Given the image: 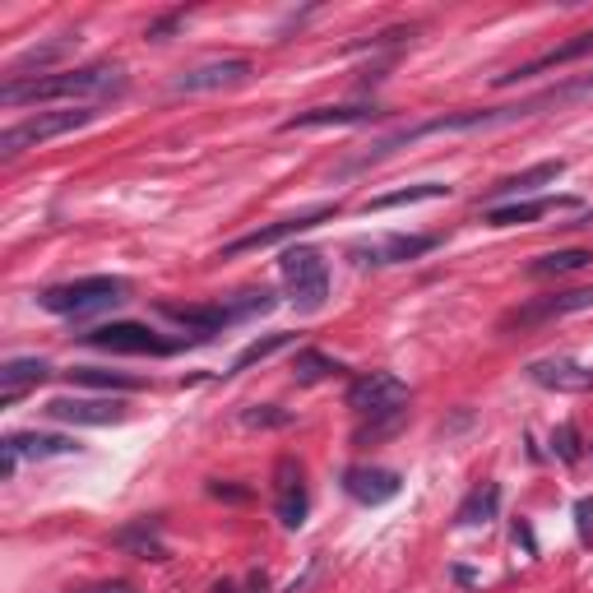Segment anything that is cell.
Returning <instances> with one entry per match:
<instances>
[{
	"label": "cell",
	"mask_w": 593,
	"mask_h": 593,
	"mask_svg": "<svg viewBox=\"0 0 593 593\" xmlns=\"http://www.w3.org/2000/svg\"><path fill=\"white\" fill-rule=\"evenodd\" d=\"M580 98H593V75L584 79H570V84H556V89L538 93V98H524V102H505V107H473V112H450V116H431L422 126H408L399 135L380 139L371 149L357 158L348 172L357 167H371L380 158H390L394 149H404V144H417V139H431V135H464V130H492V126H510V121H524V116H538L547 107H566V102H580Z\"/></svg>",
	"instance_id": "obj_1"
},
{
	"label": "cell",
	"mask_w": 593,
	"mask_h": 593,
	"mask_svg": "<svg viewBox=\"0 0 593 593\" xmlns=\"http://www.w3.org/2000/svg\"><path fill=\"white\" fill-rule=\"evenodd\" d=\"M126 84L116 65H84V70H56V75H38L24 84H5L0 102L5 107H24V102H89L107 98Z\"/></svg>",
	"instance_id": "obj_2"
},
{
	"label": "cell",
	"mask_w": 593,
	"mask_h": 593,
	"mask_svg": "<svg viewBox=\"0 0 593 593\" xmlns=\"http://www.w3.org/2000/svg\"><path fill=\"white\" fill-rule=\"evenodd\" d=\"M130 283L112 274H93V278H75V283H56L38 297L42 311L51 316H93V311H107V306L126 302Z\"/></svg>",
	"instance_id": "obj_3"
},
{
	"label": "cell",
	"mask_w": 593,
	"mask_h": 593,
	"mask_svg": "<svg viewBox=\"0 0 593 593\" xmlns=\"http://www.w3.org/2000/svg\"><path fill=\"white\" fill-rule=\"evenodd\" d=\"M98 121V107H70V112H38L28 116V121H19V126H10L5 135H0V158L10 163V158H19L24 149H38V144H47V139H61L70 135V130H84Z\"/></svg>",
	"instance_id": "obj_4"
},
{
	"label": "cell",
	"mask_w": 593,
	"mask_h": 593,
	"mask_svg": "<svg viewBox=\"0 0 593 593\" xmlns=\"http://www.w3.org/2000/svg\"><path fill=\"white\" fill-rule=\"evenodd\" d=\"M283 283H288L292 292V306L297 311H320L329 297V269L325 260H320V251H311V246H292V251H283Z\"/></svg>",
	"instance_id": "obj_5"
},
{
	"label": "cell",
	"mask_w": 593,
	"mask_h": 593,
	"mask_svg": "<svg viewBox=\"0 0 593 593\" xmlns=\"http://www.w3.org/2000/svg\"><path fill=\"white\" fill-rule=\"evenodd\" d=\"M89 348H102V353H121V357H167L177 353V343L163 339L158 329L135 325V320H116V325H98L84 334Z\"/></svg>",
	"instance_id": "obj_6"
},
{
	"label": "cell",
	"mask_w": 593,
	"mask_h": 593,
	"mask_svg": "<svg viewBox=\"0 0 593 593\" xmlns=\"http://www.w3.org/2000/svg\"><path fill=\"white\" fill-rule=\"evenodd\" d=\"M593 306V288H566V292H547V297H529L519 302L515 311L501 316V329H538L552 325L561 316H575V311H589Z\"/></svg>",
	"instance_id": "obj_7"
},
{
	"label": "cell",
	"mask_w": 593,
	"mask_h": 593,
	"mask_svg": "<svg viewBox=\"0 0 593 593\" xmlns=\"http://www.w3.org/2000/svg\"><path fill=\"white\" fill-rule=\"evenodd\" d=\"M408 404V385L394 371H366L348 385V408L362 417H390V413H404Z\"/></svg>",
	"instance_id": "obj_8"
},
{
	"label": "cell",
	"mask_w": 593,
	"mask_h": 593,
	"mask_svg": "<svg viewBox=\"0 0 593 593\" xmlns=\"http://www.w3.org/2000/svg\"><path fill=\"white\" fill-rule=\"evenodd\" d=\"M334 214H339V204H320V209H306V214H297V218H283V223H269V228H255V232H246V237L228 241V246H223V255L265 251V246H278V241L302 237V232L320 228V223H329V218H334Z\"/></svg>",
	"instance_id": "obj_9"
},
{
	"label": "cell",
	"mask_w": 593,
	"mask_h": 593,
	"mask_svg": "<svg viewBox=\"0 0 593 593\" xmlns=\"http://www.w3.org/2000/svg\"><path fill=\"white\" fill-rule=\"evenodd\" d=\"M251 79V61H241V56H218V61H200L181 70L172 79V93H214V89H237Z\"/></svg>",
	"instance_id": "obj_10"
},
{
	"label": "cell",
	"mask_w": 593,
	"mask_h": 593,
	"mask_svg": "<svg viewBox=\"0 0 593 593\" xmlns=\"http://www.w3.org/2000/svg\"><path fill=\"white\" fill-rule=\"evenodd\" d=\"M47 417L56 422H70V427H112L126 417V404L116 399H79V394H61L47 404Z\"/></svg>",
	"instance_id": "obj_11"
},
{
	"label": "cell",
	"mask_w": 593,
	"mask_h": 593,
	"mask_svg": "<svg viewBox=\"0 0 593 593\" xmlns=\"http://www.w3.org/2000/svg\"><path fill=\"white\" fill-rule=\"evenodd\" d=\"M274 505L283 529H302L306 524V482H302V464L297 459H278L274 468Z\"/></svg>",
	"instance_id": "obj_12"
},
{
	"label": "cell",
	"mask_w": 593,
	"mask_h": 593,
	"mask_svg": "<svg viewBox=\"0 0 593 593\" xmlns=\"http://www.w3.org/2000/svg\"><path fill=\"white\" fill-rule=\"evenodd\" d=\"M529 376H533V385L556 390V394H589L593 390V366L570 362V357H543V362L529 366Z\"/></svg>",
	"instance_id": "obj_13"
},
{
	"label": "cell",
	"mask_w": 593,
	"mask_h": 593,
	"mask_svg": "<svg viewBox=\"0 0 593 593\" xmlns=\"http://www.w3.org/2000/svg\"><path fill=\"white\" fill-rule=\"evenodd\" d=\"M584 56H593V28H589V33H575L570 42L543 51V56H533V61H524L519 70H510V75H496V84L505 89V84H519V79H538V75H547V70H556V65L584 61Z\"/></svg>",
	"instance_id": "obj_14"
},
{
	"label": "cell",
	"mask_w": 593,
	"mask_h": 593,
	"mask_svg": "<svg viewBox=\"0 0 593 593\" xmlns=\"http://www.w3.org/2000/svg\"><path fill=\"white\" fill-rule=\"evenodd\" d=\"M84 445L75 436H51V431H14L0 441V455H14L19 464L24 459H61V455H79Z\"/></svg>",
	"instance_id": "obj_15"
},
{
	"label": "cell",
	"mask_w": 593,
	"mask_h": 593,
	"mask_svg": "<svg viewBox=\"0 0 593 593\" xmlns=\"http://www.w3.org/2000/svg\"><path fill=\"white\" fill-rule=\"evenodd\" d=\"M79 47V38H47V42H33V47H24L19 56L10 61V75H5V84H24V75H47L51 65H61L70 51Z\"/></svg>",
	"instance_id": "obj_16"
},
{
	"label": "cell",
	"mask_w": 593,
	"mask_h": 593,
	"mask_svg": "<svg viewBox=\"0 0 593 593\" xmlns=\"http://www.w3.org/2000/svg\"><path fill=\"white\" fill-rule=\"evenodd\" d=\"M380 107H366V102H357V107H311V112H297L283 121V135H292V130H320V126H366V121H380Z\"/></svg>",
	"instance_id": "obj_17"
},
{
	"label": "cell",
	"mask_w": 593,
	"mask_h": 593,
	"mask_svg": "<svg viewBox=\"0 0 593 593\" xmlns=\"http://www.w3.org/2000/svg\"><path fill=\"white\" fill-rule=\"evenodd\" d=\"M399 487H404V482H399V473H390V468H348V473H343V492L362 505L394 501Z\"/></svg>",
	"instance_id": "obj_18"
},
{
	"label": "cell",
	"mask_w": 593,
	"mask_h": 593,
	"mask_svg": "<svg viewBox=\"0 0 593 593\" xmlns=\"http://www.w3.org/2000/svg\"><path fill=\"white\" fill-rule=\"evenodd\" d=\"M163 316L172 320V325H181V329H195L200 339H209V334H218V329H228L232 320H241L232 302H214V306H172L167 302Z\"/></svg>",
	"instance_id": "obj_19"
},
{
	"label": "cell",
	"mask_w": 593,
	"mask_h": 593,
	"mask_svg": "<svg viewBox=\"0 0 593 593\" xmlns=\"http://www.w3.org/2000/svg\"><path fill=\"white\" fill-rule=\"evenodd\" d=\"M427 251H436V237H380L371 246H353V255H362V265H408Z\"/></svg>",
	"instance_id": "obj_20"
},
{
	"label": "cell",
	"mask_w": 593,
	"mask_h": 593,
	"mask_svg": "<svg viewBox=\"0 0 593 593\" xmlns=\"http://www.w3.org/2000/svg\"><path fill=\"white\" fill-rule=\"evenodd\" d=\"M51 376V366L42 357H10L0 366V404H14L28 385H42Z\"/></svg>",
	"instance_id": "obj_21"
},
{
	"label": "cell",
	"mask_w": 593,
	"mask_h": 593,
	"mask_svg": "<svg viewBox=\"0 0 593 593\" xmlns=\"http://www.w3.org/2000/svg\"><path fill=\"white\" fill-rule=\"evenodd\" d=\"M70 385H84V390H121V394H135L144 390V380L139 376H126V371H102V366H75L70 371Z\"/></svg>",
	"instance_id": "obj_22"
},
{
	"label": "cell",
	"mask_w": 593,
	"mask_h": 593,
	"mask_svg": "<svg viewBox=\"0 0 593 593\" xmlns=\"http://www.w3.org/2000/svg\"><path fill=\"white\" fill-rule=\"evenodd\" d=\"M552 209V200H515V204H496L482 214V223L492 228H519V223H538V218Z\"/></svg>",
	"instance_id": "obj_23"
},
{
	"label": "cell",
	"mask_w": 593,
	"mask_h": 593,
	"mask_svg": "<svg viewBox=\"0 0 593 593\" xmlns=\"http://www.w3.org/2000/svg\"><path fill=\"white\" fill-rule=\"evenodd\" d=\"M116 543L130 547V552H139L144 561H163L167 547L158 543V519H139V524H130V529L116 533Z\"/></svg>",
	"instance_id": "obj_24"
},
{
	"label": "cell",
	"mask_w": 593,
	"mask_h": 593,
	"mask_svg": "<svg viewBox=\"0 0 593 593\" xmlns=\"http://www.w3.org/2000/svg\"><path fill=\"white\" fill-rule=\"evenodd\" d=\"M339 371L343 366L329 353H320V348H297V357H292V376L302 380V385H320V380L339 376Z\"/></svg>",
	"instance_id": "obj_25"
},
{
	"label": "cell",
	"mask_w": 593,
	"mask_h": 593,
	"mask_svg": "<svg viewBox=\"0 0 593 593\" xmlns=\"http://www.w3.org/2000/svg\"><path fill=\"white\" fill-rule=\"evenodd\" d=\"M450 186L441 181H422V186H408V190H390V195H376L366 200V214H380V209H399V204H417V200H445Z\"/></svg>",
	"instance_id": "obj_26"
},
{
	"label": "cell",
	"mask_w": 593,
	"mask_h": 593,
	"mask_svg": "<svg viewBox=\"0 0 593 593\" xmlns=\"http://www.w3.org/2000/svg\"><path fill=\"white\" fill-rule=\"evenodd\" d=\"M297 339V334H265V339H255V343H246L237 357H232V366L223 371V376H241V371H251L255 362H265V357H274L278 348H288V343Z\"/></svg>",
	"instance_id": "obj_27"
},
{
	"label": "cell",
	"mask_w": 593,
	"mask_h": 593,
	"mask_svg": "<svg viewBox=\"0 0 593 593\" xmlns=\"http://www.w3.org/2000/svg\"><path fill=\"white\" fill-rule=\"evenodd\" d=\"M561 172H566V163H561V158H556V163H538V167H529V172H519V177L496 181V186H492V195H519V190L547 186V181H556Z\"/></svg>",
	"instance_id": "obj_28"
},
{
	"label": "cell",
	"mask_w": 593,
	"mask_h": 593,
	"mask_svg": "<svg viewBox=\"0 0 593 593\" xmlns=\"http://www.w3.org/2000/svg\"><path fill=\"white\" fill-rule=\"evenodd\" d=\"M589 260H593V255L580 251V246H575V251H552V255H538V260L529 265V274L533 278H561V274H575V269H584Z\"/></svg>",
	"instance_id": "obj_29"
},
{
	"label": "cell",
	"mask_w": 593,
	"mask_h": 593,
	"mask_svg": "<svg viewBox=\"0 0 593 593\" xmlns=\"http://www.w3.org/2000/svg\"><path fill=\"white\" fill-rule=\"evenodd\" d=\"M496 510H501V487L487 482L459 505V524H487V519H496Z\"/></svg>",
	"instance_id": "obj_30"
},
{
	"label": "cell",
	"mask_w": 593,
	"mask_h": 593,
	"mask_svg": "<svg viewBox=\"0 0 593 593\" xmlns=\"http://www.w3.org/2000/svg\"><path fill=\"white\" fill-rule=\"evenodd\" d=\"M288 422H292V413L274 404H255L241 413V427H288Z\"/></svg>",
	"instance_id": "obj_31"
},
{
	"label": "cell",
	"mask_w": 593,
	"mask_h": 593,
	"mask_svg": "<svg viewBox=\"0 0 593 593\" xmlns=\"http://www.w3.org/2000/svg\"><path fill=\"white\" fill-rule=\"evenodd\" d=\"M408 422V408L404 413H390V417H371V427L357 431V441H376V436H394V431Z\"/></svg>",
	"instance_id": "obj_32"
},
{
	"label": "cell",
	"mask_w": 593,
	"mask_h": 593,
	"mask_svg": "<svg viewBox=\"0 0 593 593\" xmlns=\"http://www.w3.org/2000/svg\"><path fill=\"white\" fill-rule=\"evenodd\" d=\"M552 450L566 459V464H575V459H580V436H575V427H570V422L552 431Z\"/></svg>",
	"instance_id": "obj_33"
},
{
	"label": "cell",
	"mask_w": 593,
	"mask_h": 593,
	"mask_svg": "<svg viewBox=\"0 0 593 593\" xmlns=\"http://www.w3.org/2000/svg\"><path fill=\"white\" fill-rule=\"evenodd\" d=\"M181 19H186V14H163V19H153V24H149V33H144V38H153V42H163L167 38V33H172V28H177L181 24Z\"/></svg>",
	"instance_id": "obj_34"
},
{
	"label": "cell",
	"mask_w": 593,
	"mask_h": 593,
	"mask_svg": "<svg viewBox=\"0 0 593 593\" xmlns=\"http://www.w3.org/2000/svg\"><path fill=\"white\" fill-rule=\"evenodd\" d=\"M209 492H214V496H228V501H246V492H241V487H223V482H209Z\"/></svg>",
	"instance_id": "obj_35"
},
{
	"label": "cell",
	"mask_w": 593,
	"mask_h": 593,
	"mask_svg": "<svg viewBox=\"0 0 593 593\" xmlns=\"http://www.w3.org/2000/svg\"><path fill=\"white\" fill-rule=\"evenodd\" d=\"M241 593H269L265 575H260V570H251V575H246V589H241Z\"/></svg>",
	"instance_id": "obj_36"
},
{
	"label": "cell",
	"mask_w": 593,
	"mask_h": 593,
	"mask_svg": "<svg viewBox=\"0 0 593 593\" xmlns=\"http://www.w3.org/2000/svg\"><path fill=\"white\" fill-rule=\"evenodd\" d=\"M84 593H135L130 584H102V589H84Z\"/></svg>",
	"instance_id": "obj_37"
},
{
	"label": "cell",
	"mask_w": 593,
	"mask_h": 593,
	"mask_svg": "<svg viewBox=\"0 0 593 593\" xmlns=\"http://www.w3.org/2000/svg\"><path fill=\"white\" fill-rule=\"evenodd\" d=\"M214 593H241V589H237V584H228V580H223V584H218Z\"/></svg>",
	"instance_id": "obj_38"
}]
</instances>
